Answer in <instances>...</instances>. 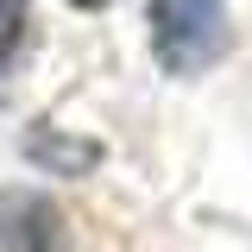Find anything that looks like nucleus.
Here are the masks:
<instances>
[{
  "label": "nucleus",
  "instance_id": "obj_1",
  "mask_svg": "<svg viewBox=\"0 0 252 252\" xmlns=\"http://www.w3.org/2000/svg\"><path fill=\"white\" fill-rule=\"evenodd\" d=\"M152 51L170 76H195L227 51L220 0H152Z\"/></svg>",
  "mask_w": 252,
  "mask_h": 252
},
{
  "label": "nucleus",
  "instance_id": "obj_5",
  "mask_svg": "<svg viewBox=\"0 0 252 252\" xmlns=\"http://www.w3.org/2000/svg\"><path fill=\"white\" fill-rule=\"evenodd\" d=\"M69 6H107V0H69Z\"/></svg>",
  "mask_w": 252,
  "mask_h": 252
},
{
  "label": "nucleus",
  "instance_id": "obj_3",
  "mask_svg": "<svg viewBox=\"0 0 252 252\" xmlns=\"http://www.w3.org/2000/svg\"><path fill=\"white\" fill-rule=\"evenodd\" d=\"M32 158L51 164V170H89L101 152H94L89 139H51V132H32Z\"/></svg>",
  "mask_w": 252,
  "mask_h": 252
},
{
  "label": "nucleus",
  "instance_id": "obj_4",
  "mask_svg": "<svg viewBox=\"0 0 252 252\" xmlns=\"http://www.w3.org/2000/svg\"><path fill=\"white\" fill-rule=\"evenodd\" d=\"M0 26H19V0H0Z\"/></svg>",
  "mask_w": 252,
  "mask_h": 252
},
{
  "label": "nucleus",
  "instance_id": "obj_2",
  "mask_svg": "<svg viewBox=\"0 0 252 252\" xmlns=\"http://www.w3.org/2000/svg\"><path fill=\"white\" fill-rule=\"evenodd\" d=\"M0 252H69L57 202L38 189H0Z\"/></svg>",
  "mask_w": 252,
  "mask_h": 252
}]
</instances>
